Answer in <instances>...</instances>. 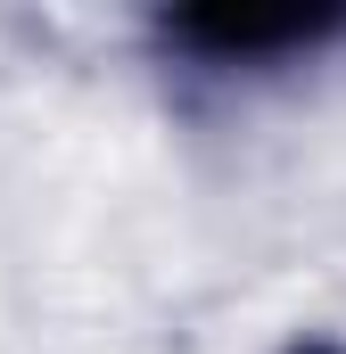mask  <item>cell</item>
Masks as SVG:
<instances>
[{"mask_svg":"<svg viewBox=\"0 0 346 354\" xmlns=\"http://www.w3.org/2000/svg\"><path fill=\"white\" fill-rule=\"evenodd\" d=\"M289 354H346V346H322V338H313V346H289Z\"/></svg>","mask_w":346,"mask_h":354,"instance_id":"obj_2","label":"cell"},{"mask_svg":"<svg viewBox=\"0 0 346 354\" xmlns=\"http://www.w3.org/2000/svg\"><path fill=\"white\" fill-rule=\"evenodd\" d=\"M165 58H181L190 75H280L322 58L330 41H346V8H190L157 25Z\"/></svg>","mask_w":346,"mask_h":354,"instance_id":"obj_1","label":"cell"}]
</instances>
